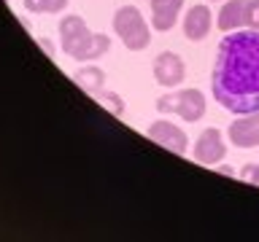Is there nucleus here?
Wrapping results in <instances>:
<instances>
[{"label":"nucleus","instance_id":"f257e3e1","mask_svg":"<svg viewBox=\"0 0 259 242\" xmlns=\"http://www.w3.org/2000/svg\"><path fill=\"white\" fill-rule=\"evenodd\" d=\"M210 92L224 110H259V30H232L216 48Z\"/></svg>","mask_w":259,"mask_h":242},{"label":"nucleus","instance_id":"f03ea898","mask_svg":"<svg viewBox=\"0 0 259 242\" xmlns=\"http://www.w3.org/2000/svg\"><path fill=\"white\" fill-rule=\"evenodd\" d=\"M57 30H60L62 51L68 56H73V59H81V62L97 59V56L108 54V48H111V38L100 35V32H92L87 27V22L76 14L62 16L60 24H57Z\"/></svg>","mask_w":259,"mask_h":242},{"label":"nucleus","instance_id":"7ed1b4c3","mask_svg":"<svg viewBox=\"0 0 259 242\" xmlns=\"http://www.w3.org/2000/svg\"><path fill=\"white\" fill-rule=\"evenodd\" d=\"M113 32L130 51H143L151 43V27L135 6H121L113 14Z\"/></svg>","mask_w":259,"mask_h":242},{"label":"nucleus","instance_id":"20e7f679","mask_svg":"<svg viewBox=\"0 0 259 242\" xmlns=\"http://www.w3.org/2000/svg\"><path fill=\"white\" fill-rule=\"evenodd\" d=\"M159 113H173V116L184 118L186 124H197L205 116V94L200 89H178V92L162 94L157 100Z\"/></svg>","mask_w":259,"mask_h":242},{"label":"nucleus","instance_id":"39448f33","mask_svg":"<svg viewBox=\"0 0 259 242\" xmlns=\"http://www.w3.org/2000/svg\"><path fill=\"white\" fill-rule=\"evenodd\" d=\"M146 135H149L154 143H159L162 148L178 153V156H186V153H189V137H186V132L167 118L151 121V127L146 129Z\"/></svg>","mask_w":259,"mask_h":242},{"label":"nucleus","instance_id":"423d86ee","mask_svg":"<svg viewBox=\"0 0 259 242\" xmlns=\"http://www.w3.org/2000/svg\"><path fill=\"white\" fill-rule=\"evenodd\" d=\"M194 161L200 164H219L224 156H227V143H224V135L219 132L216 127H208L202 129L200 137L194 140V151H192Z\"/></svg>","mask_w":259,"mask_h":242},{"label":"nucleus","instance_id":"0eeeda50","mask_svg":"<svg viewBox=\"0 0 259 242\" xmlns=\"http://www.w3.org/2000/svg\"><path fill=\"white\" fill-rule=\"evenodd\" d=\"M227 137L238 148H256L259 145V110L240 113L238 118L227 127Z\"/></svg>","mask_w":259,"mask_h":242},{"label":"nucleus","instance_id":"6e6552de","mask_svg":"<svg viewBox=\"0 0 259 242\" xmlns=\"http://www.w3.org/2000/svg\"><path fill=\"white\" fill-rule=\"evenodd\" d=\"M184 78H186V65L176 51L157 54V59H154V81H157L159 86L176 89Z\"/></svg>","mask_w":259,"mask_h":242},{"label":"nucleus","instance_id":"1a4fd4ad","mask_svg":"<svg viewBox=\"0 0 259 242\" xmlns=\"http://www.w3.org/2000/svg\"><path fill=\"white\" fill-rule=\"evenodd\" d=\"M210 24H213V14H210L208 6H192V8H186V14H184V35H186V40L197 43V40L208 38Z\"/></svg>","mask_w":259,"mask_h":242},{"label":"nucleus","instance_id":"9d476101","mask_svg":"<svg viewBox=\"0 0 259 242\" xmlns=\"http://www.w3.org/2000/svg\"><path fill=\"white\" fill-rule=\"evenodd\" d=\"M184 0H151V30L167 32L176 27L178 16H181Z\"/></svg>","mask_w":259,"mask_h":242},{"label":"nucleus","instance_id":"9b49d317","mask_svg":"<svg viewBox=\"0 0 259 242\" xmlns=\"http://www.w3.org/2000/svg\"><path fill=\"white\" fill-rule=\"evenodd\" d=\"M216 27L222 32H232L246 27V0H227L216 14Z\"/></svg>","mask_w":259,"mask_h":242},{"label":"nucleus","instance_id":"f8f14e48","mask_svg":"<svg viewBox=\"0 0 259 242\" xmlns=\"http://www.w3.org/2000/svg\"><path fill=\"white\" fill-rule=\"evenodd\" d=\"M73 81H76L84 92L97 94V92H103V89H105L108 76H105V70L97 68V65H87V68H78L76 73H73Z\"/></svg>","mask_w":259,"mask_h":242},{"label":"nucleus","instance_id":"ddd939ff","mask_svg":"<svg viewBox=\"0 0 259 242\" xmlns=\"http://www.w3.org/2000/svg\"><path fill=\"white\" fill-rule=\"evenodd\" d=\"M30 14H62L70 0H22Z\"/></svg>","mask_w":259,"mask_h":242},{"label":"nucleus","instance_id":"4468645a","mask_svg":"<svg viewBox=\"0 0 259 242\" xmlns=\"http://www.w3.org/2000/svg\"><path fill=\"white\" fill-rule=\"evenodd\" d=\"M95 97L113 113V116H124V102H121V97L116 92H105V89H103V92H97Z\"/></svg>","mask_w":259,"mask_h":242},{"label":"nucleus","instance_id":"2eb2a0df","mask_svg":"<svg viewBox=\"0 0 259 242\" xmlns=\"http://www.w3.org/2000/svg\"><path fill=\"white\" fill-rule=\"evenodd\" d=\"M246 27L259 30V0H246Z\"/></svg>","mask_w":259,"mask_h":242},{"label":"nucleus","instance_id":"dca6fc26","mask_svg":"<svg viewBox=\"0 0 259 242\" xmlns=\"http://www.w3.org/2000/svg\"><path fill=\"white\" fill-rule=\"evenodd\" d=\"M238 177H240L243 183L259 186V164H254V161H251V164H243V169H240Z\"/></svg>","mask_w":259,"mask_h":242},{"label":"nucleus","instance_id":"f3484780","mask_svg":"<svg viewBox=\"0 0 259 242\" xmlns=\"http://www.w3.org/2000/svg\"><path fill=\"white\" fill-rule=\"evenodd\" d=\"M219 172H224V175H232V177H238V172H235V169L230 167V164H222V167H216Z\"/></svg>","mask_w":259,"mask_h":242},{"label":"nucleus","instance_id":"a211bd4d","mask_svg":"<svg viewBox=\"0 0 259 242\" xmlns=\"http://www.w3.org/2000/svg\"><path fill=\"white\" fill-rule=\"evenodd\" d=\"M210 3H216V0H210Z\"/></svg>","mask_w":259,"mask_h":242}]
</instances>
